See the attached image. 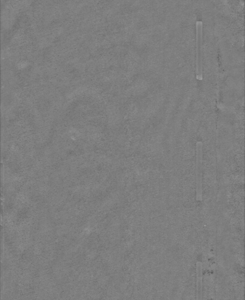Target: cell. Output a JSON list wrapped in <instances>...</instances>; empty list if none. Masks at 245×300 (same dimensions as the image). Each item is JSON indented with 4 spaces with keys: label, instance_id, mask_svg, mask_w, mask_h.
Segmentation results:
<instances>
[{
    "label": "cell",
    "instance_id": "1",
    "mask_svg": "<svg viewBox=\"0 0 245 300\" xmlns=\"http://www.w3.org/2000/svg\"><path fill=\"white\" fill-rule=\"evenodd\" d=\"M203 24L201 21L196 23V67L197 79H203Z\"/></svg>",
    "mask_w": 245,
    "mask_h": 300
},
{
    "label": "cell",
    "instance_id": "2",
    "mask_svg": "<svg viewBox=\"0 0 245 300\" xmlns=\"http://www.w3.org/2000/svg\"><path fill=\"white\" fill-rule=\"evenodd\" d=\"M202 162H203V144L201 142L197 144V200H202Z\"/></svg>",
    "mask_w": 245,
    "mask_h": 300
},
{
    "label": "cell",
    "instance_id": "3",
    "mask_svg": "<svg viewBox=\"0 0 245 300\" xmlns=\"http://www.w3.org/2000/svg\"><path fill=\"white\" fill-rule=\"evenodd\" d=\"M197 295L199 297L198 299H201V294H202V265L200 262H197Z\"/></svg>",
    "mask_w": 245,
    "mask_h": 300
}]
</instances>
